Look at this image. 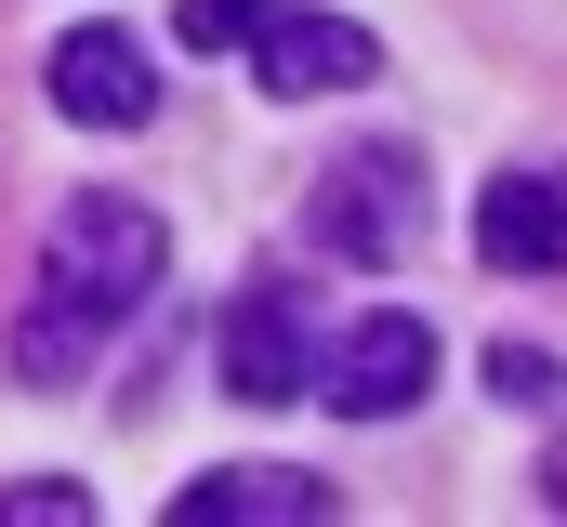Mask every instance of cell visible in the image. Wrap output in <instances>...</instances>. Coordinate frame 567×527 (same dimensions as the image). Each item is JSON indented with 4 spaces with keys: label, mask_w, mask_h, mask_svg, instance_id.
Instances as JSON below:
<instances>
[{
    "label": "cell",
    "mask_w": 567,
    "mask_h": 527,
    "mask_svg": "<svg viewBox=\"0 0 567 527\" xmlns=\"http://www.w3.org/2000/svg\"><path fill=\"white\" fill-rule=\"evenodd\" d=\"M172 277V238L145 198H66L40 238V290L13 317V383H80L106 330H133L145 290Z\"/></svg>",
    "instance_id": "obj_1"
},
{
    "label": "cell",
    "mask_w": 567,
    "mask_h": 527,
    "mask_svg": "<svg viewBox=\"0 0 567 527\" xmlns=\"http://www.w3.org/2000/svg\"><path fill=\"white\" fill-rule=\"evenodd\" d=\"M172 40H185V53H251L265 93H357V80L383 66L370 27L290 13V0H172Z\"/></svg>",
    "instance_id": "obj_2"
},
{
    "label": "cell",
    "mask_w": 567,
    "mask_h": 527,
    "mask_svg": "<svg viewBox=\"0 0 567 527\" xmlns=\"http://www.w3.org/2000/svg\"><path fill=\"white\" fill-rule=\"evenodd\" d=\"M303 238L343 264H396L423 238V158L410 145H357V158H330L317 172V198H303Z\"/></svg>",
    "instance_id": "obj_3"
},
{
    "label": "cell",
    "mask_w": 567,
    "mask_h": 527,
    "mask_svg": "<svg viewBox=\"0 0 567 527\" xmlns=\"http://www.w3.org/2000/svg\"><path fill=\"white\" fill-rule=\"evenodd\" d=\"M423 383H435V330L423 317H357V330L317 343V370H303V395H330L343 422H396Z\"/></svg>",
    "instance_id": "obj_4"
},
{
    "label": "cell",
    "mask_w": 567,
    "mask_h": 527,
    "mask_svg": "<svg viewBox=\"0 0 567 527\" xmlns=\"http://www.w3.org/2000/svg\"><path fill=\"white\" fill-rule=\"evenodd\" d=\"M317 370V343H303V290L290 277H251L238 303H225V395L238 409H290Z\"/></svg>",
    "instance_id": "obj_5"
},
{
    "label": "cell",
    "mask_w": 567,
    "mask_h": 527,
    "mask_svg": "<svg viewBox=\"0 0 567 527\" xmlns=\"http://www.w3.org/2000/svg\"><path fill=\"white\" fill-rule=\"evenodd\" d=\"M53 106L80 132H145L158 120V66H145L133 27H66L53 40Z\"/></svg>",
    "instance_id": "obj_6"
},
{
    "label": "cell",
    "mask_w": 567,
    "mask_h": 527,
    "mask_svg": "<svg viewBox=\"0 0 567 527\" xmlns=\"http://www.w3.org/2000/svg\"><path fill=\"white\" fill-rule=\"evenodd\" d=\"M475 251L502 264V277H567V172H488Z\"/></svg>",
    "instance_id": "obj_7"
},
{
    "label": "cell",
    "mask_w": 567,
    "mask_h": 527,
    "mask_svg": "<svg viewBox=\"0 0 567 527\" xmlns=\"http://www.w3.org/2000/svg\"><path fill=\"white\" fill-rule=\"evenodd\" d=\"M330 515L343 502L317 475H290V462H225V475L172 488V527H330Z\"/></svg>",
    "instance_id": "obj_8"
},
{
    "label": "cell",
    "mask_w": 567,
    "mask_h": 527,
    "mask_svg": "<svg viewBox=\"0 0 567 527\" xmlns=\"http://www.w3.org/2000/svg\"><path fill=\"white\" fill-rule=\"evenodd\" d=\"M488 395H502V409H555L567 370L542 356V343H488Z\"/></svg>",
    "instance_id": "obj_9"
},
{
    "label": "cell",
    "mask_w": 567,
    "mask_h": 527,
    "mask_svg": "<svg viewBox=\"0 0 567 527\" xmlns=\"http://www.w3.org/2000/svg\"><path fill=\"white\" fill-rule=\"evenodd\" d=\"M542 515H567V435H555V462H542Z\"/></svg>",
    "instance_id": "obj_10"
}]
</instances>
